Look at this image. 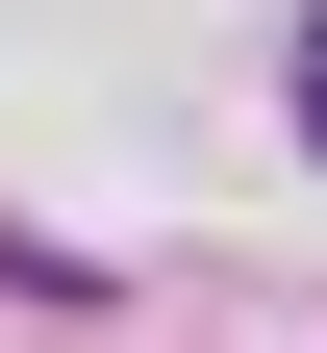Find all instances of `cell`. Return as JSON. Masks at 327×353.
<instances>
[{
  "label": "cell",
  "instance_id": "6da1fadb",
  "mask_svg": "<svg viewBox=\"0 0 327 353\" xmlns=\"http://www.w3.org/2000/svg\"><path fill=\"white\" fill-rule=\"evenodd\" d=\"M302 152H327V26H302Z\"/></svg>",
  "mask_w": 327,
  "mask_h": 353
}]
</instances>
